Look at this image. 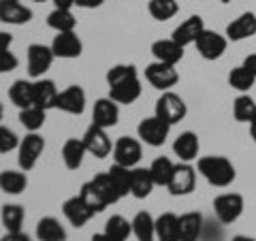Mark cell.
<instances>
[{
  "label": "cell",
  "instance_id": "28",
  "mask_svg": "<svg viewBox=\"0 0 256 241\" xmlns=\"http://www.w3.org/2000/svg\"><path fill=\"white\" fill-rule=\"evenodd\" d=\"M86 154H88V150H86L82 139H66L64 141L62 160H64V166L70 168V171H77V168L84 164V156Z\"/></svg>",
  "mask_w": 256,
  "mask_h": 241
},
{
  "label": "cell",
  "instance_id": "1",
  "mask_svg": "<svg viewBox=\"0 0 256 241\" xmlns=\"http://www.w3.org/2000/svg\"><path fill=\"white\" fill-rule=\"evenodd\" d=\"M79 194H82V198L94 210V214L102 212L105 207L114 205V203H118V200L122 198V196L118 194V190H116V186H114V182H111L109 173H98V175H94L90 182H86L84 186H82Z\"/></svg>",
  "mask_w": 256,
  "mask_h": 241
},
{
  "label": "cell",
  "instance_id": "46",
  "mask_svg": "<svg viewBox=\"0 0 256 241\" xmlns=\"http://www.w3.org/2000/svg\"><path fill=\"white\" fill-rule=\"evenodd\" d=\"M13 43V36L9 34V32H4V30H0V52H4V50H9Z\"/></svg>",
  "mask_w": 256,
  "mask_h": 241
},
{
  "label": "cell",
  "instance_id": "4",
  "mask_svg": "<svg viewBox=\"0 0 256 241\" xmlns=\"http://www.w3.org/2000/svg\"><path fill=\"white\" fill-rule=\"evenodd\" d=\"M214 212L220 224H233L244 214V196L237 192H224V194L216 196Z\"/></svg>",
  "mask_w": 256,
  "mask_h": 241
},
{
  "label": "cell",
  "instance_id": "11",
  "mask_svg": "<svg viewBox=\"0 0 256 241\" xmlns=\"http://www.w3.org/2000/svg\"><path fill=\"white\" fill-rule=\"evenodd\" d=\"M146 79L154 88H158V90L166 92L169 88H173L175 84L180 82V73L175 70V66H171V64L152 62V64H148V68H146Z\"/></svg>",
  "mask_w": 256,
  "mask_h": 241
},
{
  "label": "cell",
  "instance_id": "7",
  "mask_svg": "<svg viewBox=\"0 0 256 241\" xmlns=\"http://www.w3.org/2000/svg\"><path fill=\"white\" fill-rule=\"evenodd\" d=\"M54 52L52 47L41 45V43H32L28 47V75L34 79H41L54 64Z\"/></svg>",
  "mask_w": 256,
  "mask_h": 241
},
{
  "label": "cell",
  "instance_id": "44",
  "mask_svg": "<svg viewBox=\"0 0 256 241\" xmlns=\"http://www.w3.org/2000/svg\"><path fill=\"white\" fill-rule=\"evenodd\" d=\"M0 241H32L26 232H22V230H15V232H9L6 230V235L0 237Z\"/></svg>",
  "mask_w": 256,
  "mask_h": 241
},
{
  "label": "cell",
  "instance_id": "41",
  "mask_svg": "<svg viewBox=\"0 0 256 241\" xmlns=\"http://www.w3.org/2000/svg\"><path fill=\"white\" fill-rule=\"evenodd\" d=\"M134 77H139V75H137V68H134L132 64H116V66H111L107 70L105 79L111 88V86H118L122 82H128V79H134Z\"/></svg>",
  "mask_w": 256,
  "mask_h": 241
},
{
  "label": "cell",
  "instance_id": "5",
  "mask_svg": "<svg viewBox=\"0 0 256 241\" xmlns=\"http://www.w3.org/2000/svg\"><path fill=\"white\" fill-rule=\"evenodd\" d=\"M169 130H171V124H166L164 120H160L156 114L152 118H146L141 120L139 126H137V134L143 143H148L152 148H160L162 143L166 141L169 136Z\"/></svg>",
  "mask_w": 256,
  "mask_h": 241
},
{
  "label": "cell",
  "instance_id": "31",
  "mask_svg": "<svg viewBox=\"0 0 256 241\" xmlns=\"http://www.w3.org/2000/svg\"><path fill=\"white\" fill-rule=\"evenodd\" d=\"M28 186V180H26V171H2L0 173V190L6 192V194H13L18 196L22 194Z\"/></svg>",
  "mask_w": 256,
  "mask_h": 241
},
{
  "label": "cell",
  "instance_id": "26",
  "mask_svg": "<svg viewBox=\"0 0 256 241\" xmlns=\"http://www.w3.org/2000/svg\"><path fill=\"white\" fill-rule=\"evenodd\" d=\"M9 98L18 109L34 107V88H32V82H26V79L13 82V86L9 88Z\"/></svg>",
  "mask_w": 256,
  "mask_h": 241
},
{
  "label": "cell",
  "instance_id": "24",
  "mask_svg": "<svg viewBox=\"0 0 256 241\" xmlns=\"http://www.w3.org/2000/svg\"><path fill=\"white\" fill-rule=\"evenodd\" d=\"M139 96H141V82H139V77L128 79V82H122V84L109 88V98L116 100L118 105H132Z\"/></svg>",
  "mask_w": 256,
  "mask_h": 241
},
{
  "label": "cell",
  "instance_id": "10",
  "mask_svg": "<svg viewBox=\"0 0 256 241\" xmlns=\"http://www.w3.org/2000/svg\"><path fill=\"white\" fill-rule=\"evenodd\" d=\"M141 143L132 136H120V139L114 143V160L116 164H122V166H137V162L141 160Z\"/></svg>",
  "mask_w": 256,
  "mask_h": 241
},
{
  "label": "cell",
  "instance_id": "22",
  "mask_svg": "<svg viewBox=\"0 0 256 241\" xmlns=\"http://www.w3.org/2000/svg\"><path fill=\"white\" fill-rule=\"evenodd\" d=\"M32 88H34V107H41L45 111H50L56 107V102H58V88L52 79H36V82H32Z\"/></svg>",
  "mask_w": 256,
  "mask_h": 241
},
{
  "label": "cell",
  "instance_id": "47",
  "mask_svg": "<svg viewBox=\"0 0 256 241\" xmlns=\"http://www.w3.org/2000/svg\"><path fill=\"white\" fill-rule=\"evenodd\" d=\"M244 66L256 77V54H250V56H248V58L244 60Z\"/></svg>",
  "mask_w": 256,
  "mask_h": 241
},
{
  "label": "cell",
  "instance_id": "9",
  "mask_svg": "<svg viewBox=\"0 0 256 241\" xmlns=\"http://www.w3.org/2000/svg\"><path fill=\"white\" fill-rule=\"evenodd\" d=\"M82 141L88 150V154H92L96 158H105L114 152V146H111V139L107 134V128H100L96 124H90V128L86 130Z\"/></svg>",
  "mask_w": 256,
  "mask_h": 241
},
{
  "label": "cell",
  "instance_id": "45",
  "mask_svg": "<svg viewBox=\"0 0 256 241\" xmlns=\"http://www.w3.org/2000/svg\"><path fill=\"white\" fill-rule=\"evenodd\" d=\"M102 2H105V0H75V6H82V9H98Z\"/></svg>",
  "mask_w": 256,
  "mask_h": 241
},
{
  "label": "cell",
  "instance_id": "35",
  "mask_svg": "<svg viewBox=\"0 0 256 241\" xmlns=\"http://www.w3.org/2000/svg\"><path fill=\"white\" fill-rule=\"evenodd\" d=\"M150 15L158 22H166L178 15L180 11V4L178 0H150Z\"/></svg>",
  "mask_w": 256,
  "mask_h": 241
},
{
  "label": "cell",
  "instance_id": "43",
  "mask_svg": "<svg viewBox=\"0 0 256 241\" xmlns=\"http://www.w3.org/2000/svg\"><path fill=\"white\" fill-rule=\"evenodd\" d=\"M18 56L11 54V50H4V52H0V73H11V70L18 68Z\"/></svg>",
  "mask_w": 256,
  "mask_h": 241
},
{
  "label": "cell",
  "instance_id": "38",
  "mask_svg": "<svg viewBox=\"0 0 256 241\" xmlns=\"http://www.w3.org/2000/svg\"><path fill=\"white\" fill-rule=\"evenodd\" d=\"M0 218H2V224L4 228L9 232H15V230H22V224H24V218H26V212H24L22 205H4L2 212H0Z\"/></svg>",
  "mask_w": 256,
  "mask_h": 241
},
{
  "label": "cell",
  "instance_id": "37",
  "mask_svg": "<svg viewBox=\"0 0 256 241\" xmlns=\"http://www.w3.org/2000/svg\"><path fill=\"white\" fill-rule=\"evenodd\" d=\"M45 114L47 111L41 107H28V109H20V122L22 126L30 132H38L45 124Z\"/></svg>",
  "mask_w": 256,
  "mask_h": 241
},
{
  "label": "cell",
  "instance_id": "12",
  "mask_svg": "<svg viewBox=\"0 0 256 241\" xmlns=\"http://www.w3.org/2000/svg\"><path fill=\"white\" fill-rule=\"evenodd\" d=\"M196 186V171L190 166V162H182V164H175V171H173V178L169 182V192L173 196H186L190 194Z\"/></svg>",
  "mask_w": 256,
  "mask_h": 241
},
{
  "label": "cell",
  "instance_id": "39",
  "mask_svg": "<svg viewBox=\"0 0 256 241\" xmlns=\"http://www.w3.org/2000/svg\"><path fill=\"white\" fill-rule=\"evenodd\" d=\"M105 232L109 237L120 239V241H126L128 235L132 232V222H128L124 216H111L105 224Z\"/></svg>",
  "mask_w": 256,
  "mask_h": 241
},
{
  "label": "cell",
  "instance_id": "27",
  "mask_svg": "<svg viewBox=\"0 0 256 241\" xmlns=\"http://www.w3.org/2000/svg\"><path fill=\"white\" fill-rule=\"evenodd\" d=\"M36 239L38 241H66V230L58 218L45 216L36 224Z\"/></svg>",
  "mask_w": 256,
  "mask_h": 241
},
{
  "label": "cell",
  "instance_id": "3",
  "mask_svg": "<svg viewBox=\"0 0 256 241\" xmlns=\"http://www.w3.org/2000/svg\"><path fill=\"white\" fill-rule=\"evenodd\" d=\"M154 114L160 118V120H164L166 124H178L182 122L184 118H186L188 114V109H186V102H184L182 96H178L175 92H162V96L156 100V111Z\"/></svg>",
  "mask_w": 256,
  "mask_h": 241
},
{
  "label": "cell",
  "instance_id": "42",
  "mask_svg": "<svg viewBox=\"0 0 256 241\" xmlns=\"http://www.w3.org/2000/svg\"><path fill=\"white\" fill-rule=\"evenodd\" d=\"M15 148H20V139L11 128H6L0 124V154H6V152H13Z\"/></svg>",
  "mask_w": 256,
  "mask_h": 241
},
{
  "label": "cell",
  "instance_id": "32",
  "mask_svg": "<svg viewBox=\"0 0 256 241\" xmlns=\"http://www.w3.org/2000/svg\"><path fill=\"white\" fill-rule=\"evenodd\" d=\"M47 26L56 32H73L77 26V20L70 13V9H54L47 15Z\"/></svg>",
  "mask_w": 256,
  "mask_h": 241
},
{
  "label": "cell",
  "instance_id": "48",
  "mask_svg": "<svg viewBox=\"0 0 256 241\" xmlns=\"http://www.w3.org/2000/svg\"><path fill=\"white\" fill-rule=\"evenodd\" d=\"M56 9H73L75 6V0H52Z\"/></svg>",
  "mask_w": 256,
  "mask_h": 241
},
{
  "label": "cell",
  "instance_id": "40",
  "mask_svg": "<svg viewBox=\"0 0 256 241\" xmlns=\"http://www.w3.org/2000/svg\"><path fill=\"white\" fill-rule=\"evenodd\" d=\"M228 84H230V88H235V90H239V92H248L256 84V77L242 64V66H235L233 70H230Z\"/></svg>",
  "mask_w": 256,
  "mask_h": 241
},
{
  "label": "cell",
  "instance_id": "54",
  "mask_svg": "<svg viewBox=\"0 0 256 241\" xmlns=\"http://www.w3.org/2000/svg\"><path fill=\"white\" fill-rule=\"evenodd\" d=\"M34 2H45V0H34Z\"/></svg>",
  "mask_w": 256,
  "mask_h": 241
},
{
  "label": "cell",
  "instance_id": "34",
  "mask_svg": "<svg viewBox=\"0 0 256 241\" xmlns=\"http://www.w3.org/2000/svg\"><path fill=\"white\" fill-rule=\"evenodd\" d=\"M150 171H152V178H154L156 186H164L166 188L169 186V182H171V178H173L175 164L166 156H160L150 164Z\"/></svg>",
  "mask_w": 256,
  "mask_h": 241
},
{
  "label": "cell",
  "instance_id": "13",
  "mask_svg": "<svg viewBox=\"0 0 256 241\" xmlns=\"http://www.w3.org/2000/svg\"><path fill=\"white\" fill-rule=\"evenodd\" d=\"M52 52L56 58H64V60H73L79 58L84 52V45H82V38H79L73 32H58L54 36V43H52Z\"/></svg>",
  "mask_w": 256,
  "mask_h": 241
},
{
  "label": "cell",
  "instance_id": "17",
  "mask_svg": "<svg viewBox=\"0 0 256 241\" xmlns=\"http://www.w3.org/2000/svg\"><path fill=\"white\" fill-rule=\"evenodd\" d=\"M120 120V109H118V102L111 100L109 96L107 98H98L94 102V109H92V124L100 126V128H114Z\"/></svg>",
  "mask_w": 256,
  "mask_h": 241
},
{
  "label": "cell",
  "instance_id": "19",
  "mask_svg": "<svg viewBox=\"0 0 256 241\" xmlns=\"http://www.w3.org/2000/svg\"><path fill=\"white\" fill-rule=\"evenodd\" d=\"M205 220L198 212H188L180 216V241H201Z\"/></svg>",
  "mask_w": 256,
  "mask_h": 241
},
{
  "label": "cell",
  "instance_id": "6",
  "mask_svg": "<svg viewBox=\"0 0 256 241\" xmlns=\"http://www.w3.org/2000/svg\"><path fill=\"white\" fill-rule=\"evenodd\" d=\"M43 150H45V139L38 132H30L24 136L20 141V148H18V162L22 166V171L34 168L38 158L43 154Z\"/></svg>",
  "mask_w": 256,
  "mask_h": 241
},
{
  "label": "cell",
  "instance_id": "29",
  "mask_svg": "<svg viewBox=\"0 0 256 241\" xmlns=\"http://www.w3.org/2000/svg\"><path fill=\"white\" fill-rule=\"evenodd\" d=\"M156 239L158 241H180V216L162 214L156 218Z\"/></svg>",
  "mask_w": 256,
  "mask_h": 241
},
{
  "label": "cell",
  "instance_id": "30",
  "mask_svg": "<svg viewBox=\"0 0 256 241\" xmlns=\"http://www.w3.org/2000/svg\"><path fill=\"white\" fill-rule=\"evenodd\" d=\"M132 222V235L139 241H154L156 239V220L152 218L150 212H139Z\"/></svg>",
  "mask_w": 256,
  "mask_h": 241
},
{
  "label": "cell",
  "instance_id": "18",
  "mask_svg": "<svg viewBox=\"0 0 256 241\" xmlns=\"http://www.w3.org/2000/svg\"><path fill=\"white\" fill-rule=\"evenodd\" d=\"M32 20V11L24 6L20 0H0V22L11 24V26H22Z\"/></svg>",
  "mask_w": 256,
  "mask_h": 241
},
{
  "label": "cell",
  "instance_id": "51",
  "mask_svg": "<svg viewBox=\"0 0 256 241\" xmlns=\"http://www.w3.org/2000/svg\"><path fill=\"white\" fill-rule=\"evenodd\" d=\"M250 136H252L254 143H256V122H252V124H250Z\"/></svg>",
  "mask_w": 256,
  "mask_h": 241
},
{
  "label": "cell",
  "instance_id": "14",
  "mask_svg": "<svg viewBox=\"0 0 256 241\" xmlns=\"http://www.w3.org/2000/svg\"><path fill=\"white\" fill-rule=\"evenodd\" d=\"M56 109L64 111V114L70 116H82L86 109V92L82 86H68L66 90H62L58 94V102H56Z\"/></svg>",
  "mask_w": 256,
  "mask_h": 241
},
{
  "label": "cell",
  "instance_id": "36",
  "mask_svg": "<svg viewBox=\"0 0 256 241\" xmlns=\"http://www.w3.org/2000/svg\"><path fill=\"white\" fill-rule=\"evenodd\" d=\"M107 173H109V178H111V182H114V186H116L120 196L130 194V173H132V168L122 166V164H114Z\"/></svg>",
  "mask_w": 256,
  "mask_h": 241
},
{
  "label": "cell",
  "instance_id": "8",
  "mask_svg": "<svg viewBox=\"0 0 256 241\" xmlns=\"http://www.w3.org/2000/svg\"><path fill=\"white\" fill-rule=\"evenodd\" d=\"M196 50L198 54L203 56L205 60H218L222 58V54L226 52V45H228V38L226 34H220V32H214V30H203L201 36L196 38Z\"/></svg>",
  "mask_w": 256,
  "mask_h": 241
},
{
  "label": "cell",
  "instance_id": "25",
  "mask_svg": "<svg viewBox=\"0 0 256 241\" xmlns=\"http://www.w3.org/2000/svg\"><path fill=\"white\" fill-rule=\"evenodd\" d=\"M156 182L152 178V171L150 168H143V166H132V173H130V194L134 198H148L154 190Z\"/></svg>",
  "mask_w": 256,
  "mask_h": 241
},
{
  "label": "cell",
  "instance_id": "16",
  "mask_svg": "<svg viewBox=\"0 0 256 241\" xmlns=\"http://www.w3.org/2000/svg\"><path fill=\"white\" fill-rule=\"evenodd\" d=\"M205 30V24H203V18H198V15H190L188 20H184L178 28L173 30L171 38L175 43H180L182 47L186 45H192L196 43V38L201 36V32Z\"/></svg>",
  "mask_w": 256,
  "mask_h": 241
},
{
  "label": "cell",
  "instance_id": "50",
  "mask_svg": "<svg viewBox=\"0 0 256 241\" xmlns=\"http://www.w3.org/2000/svg\"><path fill=\"white\" fill-rule=\"evenodd\" d=\"M233 241H256L254 237H248V235H235Z\"/></svg>",
  "mask_w": 256,
  "mask_h": 241
},
{
  "label": "cell",
  "instance_id": "2",
  "mask_svg": "<svg viewBox=\"0 0 256 241\" xmlns=\"http://www.w3.org/2000/svg\"><path fill=\"white\" fill-rule=\"evenodd\" d=\"M196 168L203 178L216 188H226L235 182V166L224 156H203L198 158Z\"/></svg>",
  "mask_w": 256,
  "mask_h": 241
},
{
  "label": "cell",
  "instance_id": "20",
  "mask_svg": "<svg viewBox=\"0 0 256 241\" xmlns=\"http://www.w3.org/2000/svg\"><path fill=\"white\" fill-rule=\"evenodd\" d=\"M152 56L156 58V62L175 66L184 58V47L180 43H175L173 38H162V41L152 43Z\"/></svg>",
  "mask_w": 256,
  "mask_h": 241
},
{
  "label": "cell",
  "instance_id": "53",
  "mask_svg": "<svg viewBox=\"0 0 256 241\" xmlns=\"http://www.w3.org/2000/svg\"><path fill=\"white\" fill-rule=\"evenodd\" d=\"M220 2H233V0H220Z\"/></svg>",
  "mask_w": 256,
  "mask_h": 241
},
{
  "label": "cell",
  "instance_id": "52",
  "mask_svg": "<svg viewBox=\"0 0 256 241\" xmlns=\"http://www.w3.org/2000/svg\"><path fill=\"white\" fill-rule=\"evenodd\" d=\"M2 116H4V109H2V102H0V122H2Z\"/></svg>",
  "mask_w": 256,
  "mask_h": 241
},
{
  "label": "cell",
  "instance_id": "15",
  "mask_svg": "<svg viewBox=\"0 0 256 241\" xmlns=\"http://www.w3.org/2000/svg\"><path fill=\"white\" fill-rule=\"evenodd\" d=\"M62 214H64V218L73 224V226L79 228V226H84V224L94 216V210L82 198V194H75V196H70V198L64 200Z\"/></svg>",
  "mask_w": 256,
  "mask_h": 241
},
{
  "label": "cell",
  "instance_id": "33",
  "mask_svg": "<svg viewBox=\"0 0 256 241\" xmlns=\"http://www.w3.org/2000/svg\"><path fill=\"white\" fill-rule=\"evenodd\" d=\"M233 116H235L237 122H244V124L256 122V102H254V98H250L248 94L237 96L235 105H233Z\"/></svg>",
  "mask_w": 256,
  "mask_h": 241
},
{
  "label": "cell",
  "instance_id": "23",
  "mask_svg": "<svg viewBox=\"0 0 256 241\" xmlns=\"http://www.w3.org/2000/svg\"><path fill=\"white\" fill-rule=\"evenodd\" d=\"M198 148H201V143H198L196 132H192V130L182 132L178 139L173 141V152L182 162H192V160H196Z\"/></svg>",
  "mask_w": 256,
  "mask_h": 241
},
{
  "label": "cell",
  "instance_id": "49",
  "mask_svg": "<svg viewBox=\"0 0 256 241\" xmlns=\"http://www.w3.org/2000/svg\"><path fill=\"white\" fill-rule=\"evenodd\" d=\"M92 241H120V239H114V237H109L105 230L102 232H96V235L92 237Z\"/></svg>",
  "mask_w": 256,
  "mask_h": 241
},
{
  "label": "cell",
  "instance_id": "21",
  "mask_svg": "<svg viewBox=\"0 0 256 241\" xmlns=\"http://www.w3.org/2000/svg\"><path fill=\"white\" fill-rule=\"evenodd\" d=\"M256 34V15L254 13H242L237 20H233L226 26V38L228 41H246Z\"/></svg>",
  "mask_w": 256,
  "mask_h": 241
}]
</instances>
